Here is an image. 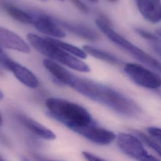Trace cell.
Segmentation results:
<instances>
[{
    "instance_id": "cell-1",
    "label": "cell",
    "mask_w": 161,
    "mask_h": 161,
    "mask_svg": "<svg viewBox=\"0 0 161 161\" xmlns=\"http://www.w3.org/2000/svg\"><path fill=\"white\" fill-rule=\"evenodd\" d=\"M69 87L123 116L135 117L140 113V107L131 99L111 87L89 79L74 75Z\"/></svg>"
},
{
    "instance_id": "cell-2",
    "label": "cell",
    "mask_w": 161,
    "mask_h": 161,
    "mask_svg": "<svg viewBox=\"0 0 161 161\" xmlns=\"http://www.w3.org/2000/svg\"><path fill=\"white\" fill-rule=\"evenodd\" d=\"M45 106L50 116L70 130L85 127L94 122L87 110L72 101L58 97H50Z\"/></svg>"
},
{
    "instance_id": "cell-3",
    "label": "cell",
    "mask_w": 161,
    "mask_h": 161,
    "mask_svg": "<svg viewBox=\"0 0 161 161\" xmlns=\"http://www.w3.org/2000/svg\"><path fill=\"white\" fill-rule=\"evenodd\" d=\"M27 40L31 47L48 59L76 71L90 72V67L87 64L57 46L50 37H42L30 33L27 34Z\"/></svg>"
},
{
    "instance_id": "cell-4",
    "label": "cell",
    "mask_w": 161,
    "mask_h": 161,
    "mask_svg": "<svg viewBox=\"0 0 161 161\" xmlns=\"http://www.w3.org/2000/svg\"><path fill=\"white\" fill-rule=\"evenodd\" d=\"M95 23L103 33L115 45L126 51L140 62L161 72V63L115 31L105 20L97 18Z\"/></svg>"
},
{
    "instance_id": "cell-5",
    "label": "cell",
    "mask_w": 161,
    "mask_h": 161,
    "mask_svg": "<svg viewBox=\"0 0 161 161\" xmlns=\"http://www.w3.org/2000/svg\"><path fill=\"white\" fill-rule=\"evenodd\" d=\"M124 71L135 83L143 87L156 89L161 87L160 77L142 65L128 63L124 67Z\"/></svg>"
},
{
    "instance_id": "cell-6",
    "label": "cell",
    "mask_w": 161,
    "mask_h": 161,
    "mask_svg": "<svg viewBox=\"0 0 161 161\" xmlns=\"http://www.w3.org/2000/svg\"><path fill=\"white\" fill-rule=\"evenodd\" d=\"M0 66L10 71L23 84L30 88L38 87L39 80L36 75L28 68L12 60L3 52L0 53Z\"/></svg>"
},
{
    "instance_id": "cell-7",
    "label": "cell",
    "mask_w": 161,
    "mask_h": 161,
    "mask_svg": "<svg viewBox=\"0 0 161 161\" xmlns=\"http://www.w3.org/2000/svg\"><path fill=\"white\" fill-rule=\"evenodd\" d=\"M31 25L36 30L51 38L58 39L65 36V31L57 23L56 19L42 12L31 11Z\"/></svg>"
},
{
    "instance_id": "cell-8",
    "label": "cell",
    "mask_w": 161,
    "mask_h": 161,
    "mask_svg": "<svg viewBox=\"0 0 161 161\" xmlns=\"http://www.w3.org/2000/svg\"><path fill=\"white\" fill-rule=\"evenodd\" d=\"M117 143L125 154L137 161L148 153L140 139L128 133H120L118 136Z\"/></svg>"
},
{
    "instance_id": "cell-9",
    "label": "cell",
    "mask_w": 161,
    "mask_h": 161,
    "mask_svg": "<svg viewBox=\"0 0 161 161\" xmlns=\"http://www.w3.org/2000/svg\"><path fill=\"white\" fill-rule=\"evenodd\" d=\"M72 131L82 135L88 140L101 145L109 144L116 138V135L113 132L96 126L94 124L76 128Z\"/></svg>"
},
{
    "instance_id": "cell-10",
    "label": "cell",
    "mask_w": 161,
    "mask_h": 161,
    "mask_svg": "<svg viewBox=\"0 0 161 161\" xmlns=\"http://www.w3.org/2000/svg\"><path fill=\"white\" fill-rule=\"evenodd\" d=\"M0 47L24 53L31 52L30 47L16 33L0 26Z\"/></svg>"
},
{
    "instance_id": "cell-11",
    "label": "cell",
    "mask_w": 161,
    "mask_h": 161,
    "mask_svg": "<svg viewBox=\"0 0 161 161\" xmlns=\"http://www.w3.org/2000/svg\"><path fill=\"white\" fill-rule=\"evenodd\" d=\"M142 16L148 21L157 23L161 21V0H135Z\"/></svg>"
},
{
    "instance_id": "cell-12",
    "label": "cell",
    "mask_w": 161,
    "mask_h": 161,
    "mask_svg": "<svg viewBox=\"0 0 161 161\" xmlns=\"http://www.w3.org/2000/svg\"><path fill=\"white\" fill-rule=\"evenodd\" d=\"M59 26L66 31L89 42H95L99 39V35L94 29L82 24H77L56 19Z\"/></svg>"
},
{
    "instance_id": "cell-13",
    "label": "cell",
    "mask_w": 161,
    "mask_h": 161,
    "mask_svg": "<svg viewBox=\"0 0 161 161\" xmlns=\"http://www.w3.org/2000/svg\"><path fill=\"white\" fill-rule=\"evenodd\" d=\"M19 120L25 127L38 136L47 140H53L55 139L56 135L52 130L34 119L21 116L19 117Z\"/></svg>"
},
{
    "instance_id": "cell-14",
    "label": "cell",
    "mask_w": 161,
    "mask_h": 161,
    "mask_svg": "<svg viewBox=\"0 0 161 161\" xmlns=\"http://www.w3.org/2000/svg\"><path fill=\"white\" fill-rule=\"evenodd\" d=\"M2 6L7 14L14 20L23 24L31 25L32 15L31 12L25 11L8 2H2Z\"/></svg>"
},
{
    "instance_id": "cell-15",
    "label": "cell",
    "mask_w": 161,
    "mask_h": 161,
    "mask_svg": "<svg viewBox=\"0 0 161 161\" xmlns=\"http://www.w3.org/2000/svg\"><path fill=\"white\" fill-rule=\"evenodd\" d=\"M83 50L86 52L87 54H89L97 59L104 61L108 64L117 65L120 62L118 58L114 55L91 45H84Z\"/></svg>"
},
{
    "instance_id": "cell-16",
    "label": "cell",
    "mask_w": 161,
    "mask_h": 161,
    "mask_svg": "<svg viewBox=\"0 0 161 161\" xmlns=\"http://www.w3.org/2000/svg\"><path fill=\"white\" fill-rule=\"evenodd\" d=\"M52 41L58 47L64 50V51L67 52V53L71 54L72 55H74L79 58H86L87 57V54L86 52L80 48L79 47H77L74 45L70 44L69 43L63 42L60 40L58 38H51Z\"/></svg>"
},
{
    "instance_id": "cell-17",
    "label": "cell",
    "mask_w": 161,
    "mask_h": 161,
    "mask_svg": "<svg viewBox=\"0 0 161 161\" xmlns=\"http://www.w3.org/2000/svg\"><path fill=\"white\" fill-rule=\"evenodd\" d=\"M134 132L143 142H144L147 145L150 147L161 157V146L158 143L155 142L154 140H153L152 138L142 132L138 131H135Z\"/></svg>"
},
{
    "instance_id": "cell-18",
    "label": "cell",
    "mask_w": 161,
    "mask_h": 161,
    "mask_svg": "<svg viewBox=\"0 0 161 161\" xmlns=\"http://www.w3.org/2000/svg\"><path fill=\"white\" fill-rule=\"evenodd\" d=\"M135 32L138 35H140V36L143 37V38H145L146 40H150L152 42H157L159 40L157 36H155L153 34H152L147 31H145V30H143L141 28H136Z\"/></svg>"
},
{
    "instance_id": "cell-19",
    "label": "cell",
    "mask_w": 161,
    "mask_h": 161,
    "mask_svg": "<svg viewBox=\"0 0 161 161\" xmlns=\"http://www.w3.org/2000/svg\"><path fill=\"white\" fill-rule=\"evenodd\" d=\"M147 130L150 135H152L154 138H155L160 143H161V128L150 126L147 128Z\"/></svg>"
},
{
    "instance_id": "cell-20",
    "label": "cell",
    "mask_w": 161,
    "mask_h": 161,
    "mask_svg": "<svg viewBox=\"0 0 161 161\" xmlns=\"http://www.w3.org/2000/svg\"><path fill=\"white\" fill-rule=\"evenodd\" d=\"M72 3L79 9L81 12L84 13H88L89 12V8L86 4H84L81 0H70Z\"/></svg>"
},
{
    "instance_id": "cell-21",
    "label": "cell",
    "mask_w": 161,
    "mask_h": 161,
    "mask_svg": "<svg viewBox=\"0 0 161 161\" xmlns=\"http://www.w3.org/2000/svg\"><path fill=\"white\" fill-rule=\"evenodd\" d=\"M82 155L87 161H106V160L88 152H83Z\"/></svg>"
},
{
    "instance_id": "cell-22",
    "label": "cell",
    "mask_w": 161,
    "mask_h": 161,
    "mask_svg": "<svg viewBox=\"0 0 161 161\" xmlns=\"http://www.w3.org/2000/svg\"><path fill=\"white\" fill-rule=\"evenodd\" d=\"M140 161H160V160L157 159L156 157L148 153L144 157H143Z\"/></svg>"
},
{
    "instance_id": "cell-23",
    "label": "cell",
    "mask_w": 161,
    "mask_h": 161,
    "mask_svg": "<svg viewBox=\"0 0 161 161\" xmlns=\"http://www.w3.org/2000/svg\"><path fill=\"white\" fill-rule=\"evenodd\" d=\"M153 49L157 53V54L161 57V45L155 44L153 45Z\"/></svg>"
},
{
    "instance_id": "cell-24",
    "label": "cell",
    "mask_w": 161,
    "mask_h": 161,
    "mask_svg": "<svg viewBox=\"0 0 161 161\" xmlns=\"http://www.w3.org/2000/svg\"><path fill=\"white\" fill-rule=\"evenodd\" d=\"M3 98H4V94H3V92L0 90V101L2 100Z\"/></svg>"
},
{
    "instance_id": "cell-25",
    "label": "cell",
    "mask_w": 161,
    "mask_h": 161,
    "mask_svg": "<svg viewBox=\"0 0 161 161\" xmlns=\"http://www.w3.org/2000/svg\"><path fill=\"white\" fill-rule=\"evenodd\" d=\"M157 35H158L159 36L161 37V28H160V29H158V30H157Z\"/></svg>"
},
{
    "instance_id": "cell-26",
    "label": "cell",
    "mask_w": 161,
    "mask_h": 161,
    "mask_svg": "<svg viewBox=\"0 0 161 161\" xmlns=\"http://www.w3.org/2000/svg\"><path fill=\"white\" fill-rule=\"evenodd\" d=\"M38 161H56V160H46V159H42V158H38Z\"/></svg>"
},
{
    "instance_id": "cell-27",
    "label": "cell",
    "mask_w": 161,
    "mask_h": 161,
    "mask_svg": "<svg viewBox=\"0 0 161 161\" xmlns=\"http://www.w3.org/2000/svg\"><path fill=\"white\" fill-rule=\"evenodd\" d=\"M87 1H90L91 3H97L99 1V0H87Z\"/></svg>"
},
{
    "instance_id": "cell-28",
    "label": "cell",
    "mask_w": 161,
    "mask_h": 161,
    "mask_svg": "<svg viewBox=\"0 0 161 161\" xmlns=\"http://www.w3.org/2000/svg\"><path fill=\"white\" fill-rule=\"evenodd\" d=\"M2 123H3V118H2V116L0 114V125H2Z\"/></svg>"
},
{
    "instance_id": "cell-29",
    "label": "cell",
    "mask_w": 161,
    "mask_h": 161,
    "mask_svg": "<svg viewBox=\"0 0 161 161\" xmlns=\"http://www.w3.org/2000/svg\"><path fill=\"white\" fill-rule=\"evenodd\" d=\"M0 161H6L1 156H0Z\"/></svg>"
},
{
    "instance_id": "cell-30",
    "label": "cell",
    "mask_w": 161,
    "mask_h": 161,
    "mask_svg": "<svg viewBox=\"0 0 161 161\" xmlns=\"http://www.w3.org/2000/svg\"><path fill=\"white\" fill-rule=\"evenodd\" d=\"M39 1H42V2H45V1H46L47 0H39Z\"/></svg>"
},
{
    "instance_id": "cell-31",
    "label": "cell",
    "mask_w": 161,
    "mask_h": 161,
    "mask_svg": "<svg viewBox=\"0 0 161 161\" xmlns=\"http://www.w3.org/2000/svg\"><path fill=\"white\" fill-rule=\"evenodd\" d=\"M109 1H116V0H109Z\"/></svg>"
},
{
    "instance_id": "cell-32",
    "label": "cell",
    "mask_w": 161,
    "mask_h": 161,
    "mask_svg": "<svg viewBox=\"0 0 161 161\" xmlns=\"http://www.w3.org/2000/svg\"><path fill=\"white\" fill-rule=\"evenodd\" d=\"M58 1H63L64 0H58Z\"/></svg>"
}]
</instances>
